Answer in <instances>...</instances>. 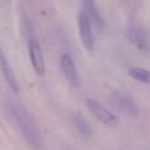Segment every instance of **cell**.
<instances>
[{
  "instance_id": "obj_7",
  "label": "cell",
  "mask_w": 150,
  "mask_h": 150,
  "mask_svg": "<svg viewBox=\"0 0 150 150\" xmlns=\"http://www.w3.org/2000/svg\"><path fill=\"white\" fill-rule=\"evenodd\" d=\"M112 101H113V104L117 107V108L121 109V111L125 112V113L136 115L138 112L137 105H136V103L133 101V99L130 98L129 95L124 93V92L113 93V96H112Z\"/></svg>"
},
{
  "instance_id": "obj_10",
  "label": "cell",
  "mask_w": 150,
  "mask_h": 150,
  "mask_svg": "<svg viewBox=\"0 0 150 150\" xmlns=\"http://www.w3.org/2000/svg\"><path fill=\"white\" fill-rule=\"evenodd\" d=\"M129 75L134 80L144 84H150V71L146 69L138 67V66H132L129 67Z\"/></svg>"
},
{
  "instance_id": "obj_8",
  "label": "cell",
  "mask_w": 150,
  "mask_h": 150,
  "mask_svg": "<svg viewBox=\"0 0 150 150\" xmlns=\"http://www.w3.org/2000/svg\"><path fill=\"white\" fill-rule=\"evenodd\" d=\"M82 11L87 15L91 25H93L96 29H101L104 26L103 17H101L100 12H99V9H98V5H96L93 1H91V0L84 1L83 3V9Z\"/></svg>"
},
{
  "instance_id": "obj_5",
  "label": "cell",
  "mask_w": 150,
  "mask_h": 150,
  "mask_svg": "<svg viewBox=\"0 0 150 150\" xmlns=\"http://www.w3.org/2000/svg\"><path fill=\"white\" fill-rule=\"evenodd\" d=\"M61 69H62V73L66 79H67V82L71 86L76 87L79 84V75H78V70L73 57L69 53H65L61 57Z\"/></svg>"
},
{
  "instance_id": "obj_2",
  "label": "cell",
  "mask_w": 150,
  "mask_h": 150,
  "mask_svg": "<svg viewBox=\"0 0 150 150\" xmlns=\"http://www.w3.org/2000/svg\"><path fill=\"white\" fill-rule=\"evenodd\" d=\"M86 105H87L88 111H90L99 121L103 122L104 125L113 128L119 124V119H117L116 115L109 111L108 108H105L100 101L93 100V99H87V100H86Z\"/></svg>"
},
{
  "instance_id": "obj_11",
  "label": "cell",
  "mask_w": 150,
  "mask_h": 150,
  "mask_svg": "<svg viewBox=\"0 0 150 150\" xmlns=\"http://www.w3.org/2000/svg\"><path fill=\"white\" fill-rule=\"evenodd\" d=\"M132 41L134 42V44H137L138 46H145V34H144V32H141L140 29H137V30L132 32Z\"/></svg>"
},
{
  "instance_id": "obj_4",
  "label": "cell",
  "mask_w": 150,
  "mask_h": 150,
  "mask_svg": "<svg viewBox=\"0 0 150 150\" xmlns=\"http://www.w3.org/2000/svg\"><path fill=\"white\" fill-rule=\"evenodd\" d=\"M78 28H79V36L82 40V44L88 52L93 50V34H92V25L88 20L87 15L83 11H80L78 15Z\"/></svg>"
},
{
  "instance_id": "obj_3",
  "label": "cell",
  "mask_w": 150,
  "mask_h": 150,
  "mask_svg": "<svg viewBox=\"0 0 150 150\" xmlns=\"http://www.w3.org/2000/svg\"><path fill=\"white\" fill-rule=\"evenodd\" d=\"M28 52H29V58H30V63L33 70L38 75L45 74V61H44V54H42V49L40 45L38 40L36 37H32L29 40L28 44Z\"/></svg>"
},
{
  "instance_id": "obj_1",
  "label": "cell",
  "mask_w": 150,
  "mask_h": 150,
  "mask_svg": "<svg viewBox=\"0 0 150 150\" xmlns=\"http://www.w3.org/2000/svg\"><path fill=\"white\" fill-rule=\"evenodd\" d=\"M13 115H15L17 125L20 128L21 133L24 134V138L26 140V142L34 149L41 148L42 145L41 133H40V129L37 127L36 121L32 119L30 113L24 107H15Z\"/></svg>"
},
{
  "instance_id": "obj_6",
  "label": "cell",
  "mask_w": 150,
  "mask_h": 150,
  "mask_svg": "<svg viewBox=\"0 0 150 150\" xmlns=\"http://www.w3.org/2000/svg\"><path fill=\"white\" fill-rule=\"evenodd\" d=\"M0 71L4 75V79H5V82H7V84L9 86V88L13 92L17 93L18 92L17 79H16L15 73H13V70H12V67H11L9 62H8L7 57H5L4 52H3L1 46H0Z\"/></svg>"
},
{
  "instance_id": "obj_9",
  "label": "cell",
  "mask_w": 150,
  "mask_h": 150,
  "mask_svg": "<svg viewBox=\"0 0 150 150\" xmlns=\"http://www.w3.org/2000/svg\"><path fill=\"white\" fill-rule=\"evenodd\" d=\"M73 121H74L75 129L79 132V134H82L83 137H86V138H88V137L92 136V128L90 127V124H88L87 120L83 119L82 115H79V113L75 115Z\"/></svg>"
}]
</instances>
